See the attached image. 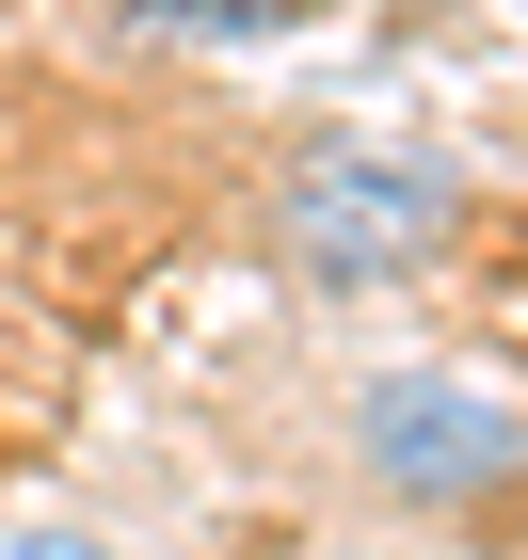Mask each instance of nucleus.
Masks as SVG:
<instances>
[{
    "instance_id": "nucleus-1",
    "label": "nucleus",
    "mask_w": 528,
    "mask_h": 560,
    "mask_svg": "<svg viewBox=\"0 0 528 560\" xmlns=\"http://www.w3.org/2000/svg\"><path fill=\"white\" fill-rule=\"evenodd\" d=\"M272 241L320 272V289H400L465 241V176L416 161V144H305L289 192H272Z\"/></svg>"
},
{
    "instance_id": "nucleus-2",
    "label": "nucleus",
    "mask_w": 528,
    "mask_h": 560,
    "mask_svg": "<svg viewBox=\"0 0 528 560\" xmlns=\"http://www.w3.org/2000/svg\"><path fill=\"white\" fill-rule=\"evenodd\" d=\"M352 465L385 480L400 513H481L528 480V417L465 369H385V385L352 400Z\"/></svg>"
},
{
    "instance_id": "nucleus-3",
    "label": "nucleus",
    "mask_w": 528,
    "mask_h": 560,
    "mask_svg": "<svg viewBox=\"0 0 528 560\" xmlns=\"http://www.w3.org/2000/svg\"><path fill=\"white\" fill-rule=\"evenodd\" d=\"M320 0H129V33H209V48H257V33H305Z\"/></svg>"
},
{
    "instance_id": "nucleus-4",
    "label": "nucleus",
    "mask_w": 528,
    "mask_h": 560,
    "mask_svg": "<svg viewBox=\"0 0 528 560\" xmlns=\"http://www.w3.org/2000/svg\"><path fill=\"white\" fill-rule=\"evenodd\" d=\"M0 560H129V545H96V528H16Z\"/></svg>"
}]
</instances>
